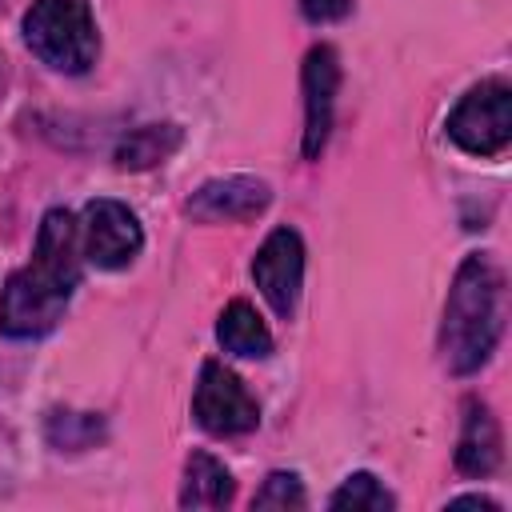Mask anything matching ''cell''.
Here are the masks:
<instances>
[{
	"label": "cell",
	"mask_w": 512,
	"mask_h": 512,
	"mask_svg": "<svg viewBox=\"0 0 512 512\" xmlns=\"http://www.w3.org/2000/svg\"><path fill=\"white\" fill-rule=\"evenodd\" d=\"M80 284V228L64 208L44 212L32 260L8 276L0 296V332L12 340H36L56 328L72 288Z\"/></svg>",
	"instance_id": "1"
},
{
	"label": "cell",
	"mask_w": 512,
	"mask_h": 512,
	"mask_svg": "<svg viewBox=\"0 0 512 512\" xmlns=\"http://www.w3.org/2000/svg\"><path fill=\"white\" fill-rule=\"evenodd\" d=\"M500 328H504V272L496 268L492 256L472 252L464 256L448 288L444 332H440L444 364L456 376L476 372L480 364H488Z\"/></svg>",
	"instance_id": "2"
},
{
	"label": "cell",
	"mask_w": 512,
	"mask_h": 512,
	"mask_svg": "<svg viewBox=\"0 0 512 512\" xmlns=\"http://www.w3.org/2000/svg\"><path fill=\"white\" fill-rule=\"evenodd\" d=\"M24 44L56 72H88L96 60L88 0H36L24 12Z\"/></svg>",
	"instance_id": "3"
},
{
	"label": "cell",
	"mask_w": 512,
	"mask_h": 512,
	"mask_svg": "<svg viewBox=\"0 0 512 512\" xmlns=\"http://www.w3.org/2000/svg\"><path fill=\"white\" fill-rule=\"evenodd\" d=\"M448 136L472 152V156H492L512 140V88L504 80H484L448 116Z\"/></svg>",
	"instance_id": "4"
},
{
	"label": "cell",
	"mask_w": 512,
	"mask_h": 512,
	"mask_svg": "<svg viewBox=\"0 0 512 512\" xmlns=\"http://www.w3.org/2000/svg\"><path fill=\"white\" fill-rule=\"evenodd\" d=\"M192 412H196L200 428L212 436H240V432H252L260 420V408H256L252 392L244 388V380L216 360H208L200 368Z\"/></svg>",
	"instance_id": "5"
},
{
	"label": "cell",
	"mask_w": 512,
	"mask_h": 512,
	"mask_svg": "<svg viewBox=\"0 0 512 512\" xmlns=\"http://www.w3.org/2000/svg\"><path fill=\"white\" fill-rule=\"evenodd\" d=\"M80 240H84L88 264L112 272V268H128L140 256L144 232H140V220L128 204L100 196V200H88V208H84Z\"/></svg>",
	"instance_id": "6"
},
{
	"label": "cell",
	"mask_w": 512,
	"mask_h": 512,
	"mask_svg": "<svg viewBox=\"0 0 512 512\" xmlns=\"http://www.w3.org/2000/svg\"><path fill=\"white\" fill-rule=\"evenodd\" d=\"M252 280L264 292V300L272 304L276 316H292L296 300H300V280H304V240L296 228H276L256 260H252Z\"/></svg>",
	"instance_id": "7"
},
{
	"label": "cell",
	"mask_w": 512,
	"mask_h": 512,
	"mask_svg": "<svg viewBox=\"0 0 512 512\" xmlns=\"http://www.w3.org/2000/svg\"><path fill=\"white\" fill-rule=\"evenodd\" d=\"M336 84H340V60L328 44H316L304 56V156L308 160H316L328 144Z\"/></svg>",
	"instance_id": "8"
},
{
	"label": "cell",
	"mask_w": 512,
	"mask_h": 512,
	"mask_svg": "<svg viewBox=\"0 0 512 512\" xmlns=\"http://www.w3.org/2000/svg\"><path fill=\"white\" fill-rule=\"evenodd\" d=\"M272 188L256 176H224V180H208L192 192L188 212L196 220L220 224V220H252L268 208Z\"/></svg>",
	"instance_id": "9"
},
{
	"label": "cell",
	"mask_w": 512,
	"mask_h": 512,
	"mask_svg": "<svg viewBox=\"0 0 512 512\" xmlns=\"http://www.w3.org/2000/svg\"><path fill=\"white\" fill-rule=\"evenodd\" d=\"M456 468L464 476H492L500 468V424L488 412V404L468 400L464 404V428L456 444Z\"/></svg>",
	"instance_id": "10"
},
{
	"label": "cell",
	"mask_w": 512,
	"mask_h": 512,
	"mask_svg": "<svg viewBox=\"0 0 512 512\" xmlns=\"http://www.w3.org/2000/svg\"><path fill=\"white\" fill-rule=\"evenodd\" d=\"M216 340H220L224 352L244 356V360H264V356L272 352V332L264 328L260 312H256L248 300H232V304L220 312Z\"/></svg>",
	"instance_id": "11"
},
{
	"label": "cell",
	"mask_w": 512,
	"mask_h": 512,
	"mask_svg": "<svg viewBox=\"0 0 512 512\" xmlns=\"http://www.w3.org/2000/svg\"><path fill=\"white\" fill-rule=\"evenodd\" d=\"M236 484L232 472L208 456V452H192L184 464V488H180V504L184 508H224L232 500Z\"/></svg>",
	"instance_id": "12"
},
{
	"label": "cell",
	"mask_w": 512,
	"mask_h": 512,
	"mask_svg": "<svg viewBox=\"0 0 512 512\" xmlns=\"http://www.w3.org/2000/svg\"><path fill=\"white\" fill-rule=\"evenodd\" d=\"M176 148H180V128L176 124H144V128H132L116 144V168L140 172V168H152V164L168 160Z\"/></svg>",
	"instance_id": "13"
},
{
	"label": "cell",
	"mask_w": 512,
	"mask_h": 512,
	"mask_svg": "<svg viewBox=\"0 0 512 512\" xmlns=\"http://www.w3.org/2000/svg\"><path fill=\"white\" fill-rule=\"evenodd\" d=\"M336 512H388L396 500L384 492V484L372 476V472H356V476H348L336 492H332V500H328Z\"/></svg>",
	"instance_id": "14"
},
{
	"label": "cell",
	"mask_w": 512,
	"mask_h": 512,
	"mask_svg": "<svg viewBox=\"0 0 512 512\" xmlns=\"http://www.w3.org/2000/svg\"><path fill=\"white\" fill-rule=\"evenodd\" d=\"M304 504H308V496H304V484H300L296 472H272V476L260 484L256 500H252V508H280V512L304 508Z\"/></svg>",
	"instance_id": "15"
},
{
	"label": "cell",
	"mask_w": 512,
	"mask_h": 512,
	"mask_svg": "<svg viewBox=\"0 0 512 512\" xmlns=\"http://www.w3.org/2000/svg\"><path fill=\"white\" fill-rule=\"evenodd\" d=\"M48 436L52 444H64V448H84L100 436V420L96 416H84V412H56L48 420Z\"/></svg>",
	"instance_id": "16"
},
{
	"label": "cell",
	"mask_w": 512,
	"mask_h": 512,
	"mask_svg": "<svg viewBox=\"0 0 512 512\" xmlns=\"http://www.w3.org/2000/svg\"><path fill=\"white\" fill-rule=\"evenodd\" d=\"M352 8V0H300V12L312 20V24H332V20H344Z\"/></svg>",
	"instance_id": "17"
},
{
	"label": "cell",
	"mask_w": 512,
	"mask_h": 512,
	"mask_svg": "<svg viewBox=\"0 0 512 512\" xmlns=\"http://www.w3.org/2000/svg\"><path fill=\"white\" fill-rule=\"evenodd\" d=\"M448 508H480V512H500V504H496V500H484V496H460V500H452Z\"/></svg>",
	"instance_id": "18"
}]
</instances>
